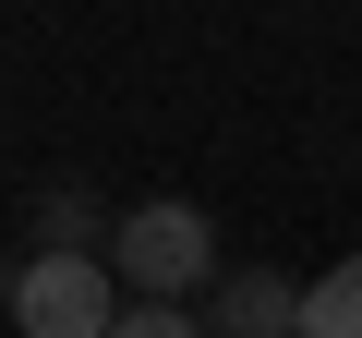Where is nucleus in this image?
Instances as JSON below:
<instances>
[{
	"label": "nucleus",
	"mask_w": 362,
	"mask_h": 338,
	"mask_svg": "<svg viewBox=\"0 0 362 338\" xmlns=\"http://www.w3.org/2000/svg\"><path fill=\"white\" fill-rule=\"evenodd\" d=\"M109 278H121V302H194V290H218V218L181 206V194L109 218Z\"/></svg>",
	"instance_id": "nucleus-1"
},
{
	"label": "nucleus",
	"mask_w": 362,
	"mask_h": 338,
	"mask_svg": "<svg viewBox=\"0 0 362 338\" xmlns=\"http://www.w3.org/2000/svg\"><path fill=\"white\" fill-rule=\"evenodd\" d=\"M37 254H109V206L85 182H49L37 194Z\"/></svg>",
	"instance_id": "nucleus-4"
},
{
	"label": "nucleus",
	"mask_w": 362,
	"mask_h": 338,
	"mask_svg": "<svg viewBox=\"0 0 362 338\" xmlns=\"http://www.w3.org/2000/svg\"><path fill=\"white\" fill-rule=\"evenodd\" d=\"M206 338H302V278L230 266V278L206 290Z\"/></svg>",
	"instance_id": "nucleus-3"
},
{
	"label": "nucleus",
	"mask_w": 362,
	"mask_h": 338,
	"mask_svg": "<svg viewBox=\"0 0 362 338\" xmlns=\"http://www.w3.org/2000/svg\"><path fill=\"white\" fill-rule=\"evenodd\" d=\"M109 338H206V314H194V302H121Z\"/></svg>",
	"instance_id": "nucleus-6"
},
{
	"label": "nucleus",
	"mask_w": 362,
	"mask_h": 338,
	"mask_svg": "<svg viewBox=\"0 0 362 338\" xmlns=\"http://www.w3.org/2000/svg\"><path fill=\"white\" fill-rule=\"evenodd\" d=\"M0 314H13V338H109L121 278H109V254H25L0 278Z\"/></svg>",
	"instance_id": "nucleus-2"
},
{
	"label": "nucleus",
	"mask_w": 362,
	"mask_h": 338,
	"mask_svg": "<svg viewBox=\"0 0 362 338\" xmlns=\"http://www.w3.org/2000/svg\"><path fill=\"white\" fill-rule=\"evenodd\" d=\"M302 338H362V254L302 278Z\"/></svg>",
	"instance_id": "nucleus-5"
}]
</instances>
